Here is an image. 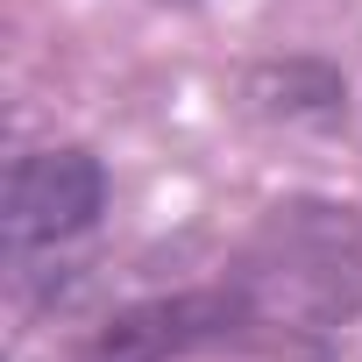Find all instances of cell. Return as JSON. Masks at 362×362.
I'll use <instances>...</instances> for the list:
<instances>
[{"label":"cell","mask_w":362,"mask_h":362,"mask_svg":"<svg viewBox=\"0 0 362 362\" xmlns=\"http://www.w3.org/2000/svg\"><path fill=\"white\" fill-rule=\"evenodd\" d=\"M228 341L313 355L362 313V221L334 199L270 206L221 277Z\"/></svg>","instance_id":"6da1fadb"},{"label":"cell","mask_w":362,"mask_h":362,"mask_svg":"<svg viewBox=\"0 0 362 362\" xmlns=\"http://www.w3.org/2000/svg\"><path fill=\"white\" fill-rule=\"evenodd\" d=\"M100 199H107V177L86 149H36L8 177V242L15 249L71 242L100 221Z\"/></svg>","instance_id":"7a4b0ae2"},{"label":"cell","mask_w":362,"mask_h":362,"mask_svg":"<svg viewBox=\"0 0 362 362\" xmlns=\"http://www.w3.org/2000/svg\"><path fill=\"white\" fill-rule=\"evenodd\" d=\"M199 341H228V305L221 291H185V298H149V305H128L114 313L93 348L78 362H170Z\"/></svg>","instance_id":"3957f363"}]
</instances>
